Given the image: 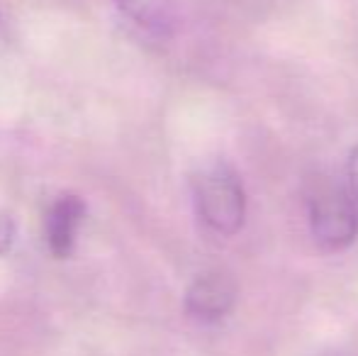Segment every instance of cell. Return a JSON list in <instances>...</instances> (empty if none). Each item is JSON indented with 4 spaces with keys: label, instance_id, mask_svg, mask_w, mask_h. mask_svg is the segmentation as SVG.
<instances>
[{
    "label": "cell",
    "instance_id": "8992f818",
    "mask_svg": "<svg viewBox=\"0 0 358 356\" xmlns=\"http://www.w3.org/2000/svg\"><path fill=\"white\" fill-rule=\"evenodd\" d=\"M15 220L10 215L0 213V254H5L15 242Z\"/></svg>",
    "mask_w": 358,
    "mask_h": 356
},
{
    "label": "cell",
    "instance_id": "3957f363",
    "mask_svg": "<svg viewBox=\"0 0 358 356\" xmlns=\"http://www.w3.org/2000/svg\"><path fill=\"white\" fill-rule=\"evenodd\" d=\"M236 303V285L224 273H203L185 293V310L200 322H217L227 318Z\"/></svg>",
    "mask_w": 358,
    "mask_h": 356
},
{
    "label": "cell",
    "instance_id": "7a4b0ae2",
    "mask_svg": "<svg viewBox=\"0 0 358 356\" xmlns=\"http://www.w3.org/2000/svg\"><path fill=\"white\" fill-rule=\"evenodd\" d=\"M307 215L315 242L327 252H341L358 234L356 198L329 178H312L307 185Z\"/></svg>",
    "mask_w": 358,
    "mask_h": 356
},
{
    "label": "cell",
    "instance_id": "6da1fadb",
    "mask_svg": "<svg viewBox=\"0 0 358 356\" xmlns=\"http://www.w3.org/2000/svg\"><path fill=\"white\" fill-rule=\"evenodd\" d=\"M193 198L200 220L220 234H236L246 220V193L229 164L215 162L193 178Z\"/></svg>",
    "mask_w": 358,
    "mask_h": 356
},
{
    "label": "cell",
    "instance_id": "ba28073f",
    "mask_svg": "<svg viewBox=\"0 0 358 356\" xmlns=\"http://www.w3.org/2000/svg\"><path fill=\"white\" fill-rule=\"evenodd\" d=\"M331 356H354V354H331Z\"/></svg>",
    "mask_w": 358,
    "mask_h": 356
},
{
    "label": "cell",
    "instance_id": "52a82bcc",
    "mask_svg": "<svg viewBox=\"0 0 358 356\" xmlns=\"http://www.w3.org/2000/svg\"><path fill=\"white\" fill-rule=\"evenodd\" d=\"M349 180H351V195L358 200V147L351 152L349 159Z\"/></svg>",
    "mask_w": 358,
    "mask_h": 356
},
{
    "label": "cell",
    "instance_id": "5b68a950",
    "mask_svg": "<svg viewBox=\"0 0 358 356\" xmlns=\"http://www.w3.org/2000/svg\"><path fill=\"white\" fill-rule=\"evenodd\" d=\"M120 8L149 29H164L171 22L169 0H117Z\"/></svg>",
    "mask_w": 358,
    "mask_h": 356
},
{
    "label": "cell",
    "instance_id": "277c9868",
    "mask_svg": "<svg viewBox=\"0 0 358 356\" xmlns=\"http://www.w3.org/2000/svg\"><path fill=\"white\" fill-rule=\"evenodd\" d=\"M83 218L85 203L78 195H62L52 203L47 213V244L57 259L71 257Z\"/></svg>",
    "mask_w": 358,
    "mask_h": 356
}]
</instances>
